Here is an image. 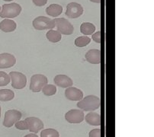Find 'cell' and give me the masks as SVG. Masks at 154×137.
I'll return each mask as SVG.
<instances>
[{"label":"cell","mask_w":154,"mask_h":137,"mask_svg":"<svg viewBox=\"0 0 154 137\" xmlns=\"http://www.w3.org/2000/svg\"><path fill=\"white\" fill-rule=\"evenodd\" d=\"M32 2L37 6H44L47 4L48 0H32Z\"/></svg>","instance_id":"28"},{"label":"cell","mask_w":154,"mask_h":137,"mask_svg":"<svg viewBox=\"0 0 154 137\" xmlns=\"http://www.w3.org/2000/svg\"><path fill=\"white\" fill-rule=\"evenodd\" d=\"M28 126V129L34 133H38L41 129L44 128V123L42 120L38 117H28L25 120Z\"/></svg>","instance_id":"10"},{"label":"cell","mask_w":154,"mask_h":137,"mask_svg":"<svg viewBox=\"0 0 154 137\" xmlns=\"http://www.w3.org/2000/svg\"><path fill=\"white\" fill-rule=\"evenodd\" d=\"M15 97L13 91L10 89H1L0 90V101H8L12 100Z\"/></svg>","instance_id":"20"},{"label":"cell","mask_w":154,"mask_h":137,"mask_svg":"<svg viewBox=\"0 0 154 137\" xmlns=\"http://www.w3.org/2000/svg\"><path fill=\"white\" fill-rule=\"evenodd\" d=\"M1 9H2V8H1V6H0V11H1Z\"/></svg>","instance_id":"33"},{"label":"cell","mask_w":154,"mask_h":137,"mask_svg":"<svg viewBox=\"0 0 154 137\" xmlns=\"http://www.w3.org/2000/svg\"><path fill=\"white\" fill-rule=\"evenodd\" d=\"M54 82L57 86L61 88H69L73 85L72 80L65 75H57L54 78Z\"/></svg>","instance_id":"14"},{"label":"cell","mask_w":154,"mask_h":137,"mask_svg":"<svg viewBox=\"0 0 154 137\" xmlns=\"http://www.w3.org/2000/svg\"><path fill=\"white\" fill-rule=\"evenodd\" d=\"M48 15L52 17H57L62 13L63 7L58 4H51L45 10Z\"/></svg>","instance_id":"17"},{"label":"cell","mask_w":154,"mask_h":137,"mask_svg":"<svg viewBox=\"0 0 154 137\" xmlns=\"http://www.w3.org/2000/svg\"><path fill=\"white\" fill-rule=\"evenodd\" d=\"M83 13V8L82 5L76 2H70L66 6V15L70 18H77Z\"/></svg>","instance_id":"8"},{"label":"cell","mask_w":154,"mask_h":137,"mask_svg":"<svg viewBox=\"0 0 154 137\" xmlns=\"http://www.w3.org/2000/svg\"><path fill=\"white\" fill-rule=\"evenodd\" d=\"M54 22H55V27L60 34L64 35H70L73 33V25L68 20L63 18H56L54 19Z\"/></svg>","instance_id":"5"},{"label":"cell","mask_w":154,"mask_h":137,"mask_svg":"<svg viewBox=\"0 0 154 137\" xmlns=\"http://www.w3.org/2000/svg\"><path fill=\"white\" fill-rule=\"evenodd\" d=\"M41 137H60V134L56 129L50 128L43 129L41 132Z\"/></svg>","instance_id":"23"},{"label":"cell","mask_w":154,"mask_h":137,"mask_svg":"<svg viewBox=\"0 0 154 137\" xmlns=\"http://www.w3.org/2000/svg\"><path fill=\"white\" fill-rule=\"evenodd\" d=\"M84 113L82 111L72 109L65 114V119L70 123H80L84 120Z\"/></svg>","instance_id":"9"},{"label":"cell","mask_w":154,"mask_h":137,"mask_svg":"<svg viewBox=\"0 0 154 137\" xmlns=\"http://www.w3.org/2000/svg\"><path fill=\"white\" fill-rule=\"evenodd\" d=\"M91 42V38L87 36H81L75 40V45L78 47H86Z\"/></svg>","instance_id":"21"},{"label":"cell","mask_w":154,"mask_h":137,"mask_svg":"<svg viewBox=\"0 0 154 137\" xmlns=\"http://www.w3.org/2000/svg\"><path fill=\"white\" fill-rule=\"evenodd\" d=\"M89 137H101V129H95L89 132Z\"/></svg>","instance_id":"26"},{"label":"cell","mask_w":154,"mask_h":137,"mask_svg":"<svg viewBox=\"0 0 154 137\" xmlns=\"http://www.w3.org/2000/svg\"><path fill=\"white\" fill-rule=\"evenodd\" d=\"M10 77L12 79V86L15 89H22L26 86L27 78L25 75L19 72H11Z\"/></svg>","instance_id":"7"},{"label":"cell","mask_w":154,"mask_h":137,"mask_svg":"<svg viewBox=\"0 0 154 137\" xmlns=\"http://www.w3.org/2000/svg\"><path fill=\"white\" fill-rule=\"evenodd\" d=\"M95 31V26L89 22L82 23L80 26V32L85 35H91Z\"/></svg>","instance_id":"18"},{"label":"cell","mask_w":154,"mask_h":137,"mask_svg":"<svg viewBox=\"0 0 154 137\" xmlns=\"http://www.w3.org/2000/svg\"><path fill=\"white\" fill-rule=\"evenodd\" d=\"M85 59L92 64H99L101 62V51L99 50L92 49L85 54Z\"/></svg>","instance_id":"13"},{"label":"cell","mask_w":154,"mask_h":137,"mask_svg":"<svg viewBox=\"0 0 154 137\" xmlns=\"http://www.w3.org/2000/svg\"><path fill=\"white\" fill-rule=\"evenodd\" d=\"M48 83V79L45 75L42 74H36L34 75L31 78L30 84V90L33 92L37 93L42 90L43 87Z\"/></svg>","instance_id":"3"},{"label":"cell","mask_w":154,"mask_h":137,"mask_svg":"<svg viewBox=\"0 0 154 137\" xmlns=\"http://www.w3.org/2000/svg\"><path fill=\"white\" fill-rule=\"evenodd\" d=\"M16 63V59L12 54L4 53L0 54V68H8Z\"/></svg>","instance_id":"11"},{"label":"cell","mask_w":154,"mask_h":137,"mask_svg":"<svg viewBox=\"0 0 154 137\" xmlns=\"http://www.w3.org/2000/svg\"><path fill=\"white\" fill-rule=\"evenodd\" d=\"M3 1H5V2H11V1H13V0H3Z\"/></svg>","instance_id":"31"},{"label":"cell","mask_w":154,"mask_h":137,"mask_svg":"<svg viewBox=\"0 0 154 137\" xmlns=\"http://www.w3.org/2000/svg\"><path fill=\"white\" fill-rule=\"evenodd\" d=\"M46 37L50 42L57 43L61 41V34L58 31L56 30L51 29L46 34Z\"/></svg>","instance_id":"19"},{"label":"cell","mask_w":154,"mask_h":137,"mask_svg":"<svg viewBox=\"0 0 154 137\" xmlns=\"http://www.w3.org/2000/svg\"><path fill=\"white\" fill-rule=\"evenodd\" d=\"M85 121L92 126H100L101 125V117L97 113L90 112L86 114L85 117Z\"/></svg>","instance_id":"16"},{"label":"cell","mask_w":154,"mask_h":137,"mask_svg":"<svg viewBox=\"0 0 154 137\" xmlns=\"http://www.w3.org/2000/svg\"><path fill=\"white\" fill-rule=\"evenodd\" d=\"M15 127H16L17 129H20V130H26V129H28V126H27L25 120L18 121L17 123H15Z\"/></svg>","instance_id":"25"},{"label":"cell","mask_w":154,"mask_h":137,"mask_svg":"<svg viewBox=\"0 0 154 137\" xmlns=\"http://www.w3.org/2000/svg\"><path fill=\"white\" fill-rule=\"evenodd\" d=\"M17 28L16 23L12 20H10L8 18L3 20L0 22V30L3 32L8 33L12 32L15 31Z\"/></svg>","instance_id":"15"},{"label":"cell","mask_w":154,"mask_h":137,"mask_svg":"<svg viewBox=\"0 0 154 137\" xmlns=\"http://www.w3.org/2000/svg\"><path fill=\"white\" fill-rule=\"evenodd\" d=\"M65 96L69 101H80L83 98V92L76 88L69 87L66 90Z\"/></svg>","instance_id":"12"},{"label":"cell","mask_w":154,"mask_h":137,"mask_svg":"<svg viewBox=\"0 0 154 137\" xmlns=\"http://www.w3.org/2000/svg\"><path fill=\"white\" fill-rule=\"evenodd\" d=\"M22 114L17 110H9L5 114V118L3 120V126L5 127H12V126L20 120Z\"/></svg>","instance_id":"6"},{"label":"cell","mask_w":154,"mask_h":137,"mask_svg":"<svg viewBox=\"0 0 154 137\" xmlns=\"http://www.w3.org/2000/svg\"><path fill=\"white\" fill-rule=\"evenodd\" d=\"M92 2H94V3H100L101 0H90Z\"/></svg>","instance_id":"30"},{"label":"cell","mask_w":154,"mask_h":137,"mask_svg":"<svg viewBox=\"0 0 154 137\" xmlns=\"http://www.w3.org/2000/svg\"><path fill=\"white\" fill-rule=\"evenodd\" d=\"M21 11V7L19 4L12 3L4 4L0 11V17L2 18H14L20 15Z\"/></svg>","instance_id":"2"},{"label":"cell","mask_w":154,"mask_h":137,"mask_svg":"<svg viewBox=\"0 0 154 137\" xmlns=\"http://www.w3.org/2000/svg\"><path fill=\"white\" fill-rule=\"evenodd\" d=\"M24 137H38V135H37L36 133H31V134H28V135H25Z\"/></svg>","instance_id":"29"},{"label":"cell","mask_w":154,"mask_h":137,"mask_svg":"<svg viewBox=\"0 0 154 137\" xmlns=\"http://www.w3.org/2000/svg\"><path fill=\"white\" fill-rule=\"evenodd\" d=\"M33 27L36 30L54 29L55 28L54 20L45 16H39L33 20Z\"/></svg>","instance_id":"4"},{"label":"cell","mask_w":154,"mask_h":137,"mask_svg":"<svg viewBox=\"0 0 154 137\" xmlns=\"http://www.w3.org/2000/svg\"><path fill=\"white\" fill-rule=\"evenodd\" d=\"M0 117H1V107H0Z\"/></svg>","instance_id":"32"},{"label":"cell","mask_w":154,"mask_h":137,"mask_svg":"<svg viewBox=\"0 0 154 137\" xmlns=\"http://www.w3.org/2000/svg\"><path fill=\"white\" fill-rule=\"evenodd\" d=\"M92 38L95 42L100 44L101 43V31H98V32L95 33V34H92Z\"/></svg>","instance_id":"27"},{"label":"cell","mask_w":154,"mask_h":137,"mask_svg":"<svg viewBox=\"0 0 154 137\" xmlns=\"http://www.w3.org/2000/svg\"><path fill=\"white\" fill-rule=\"evenodd\" d=\"M43 93L45 94L46 96H52L54 95L57 92V88L54 85H48L47 84L46 85L43 87L42 88Z\"/></svg>","instance_id":"22"},{"label":"cell","mask_w":154,"mask_h":137,"mask_svg":"<svg viewBox=\"0 0 154 137\" xmlns=\"http://www.w3.org/2000/svg\"><path fill=\"white\" fill-rule=\"evenodd\" d=\"M100 98L95 95H89L80 100L77 104V107L84 111H95L100 107Z\"/></svg>","instance_id":"1"},{"label":"cell","mask_w":154,"mask_h":137,"mask_svg":"<svg viewBox=\"0 0 154 137\" xmlns=\"http://www.w3.org/2000/svg\"><path fill=\"white\" fill-rule=\"evenodd\" d=\"M10 82L9 75L5 72L0 71V87L5 86Z\"/></svg>","instance_id":"24"}]
</instances>
